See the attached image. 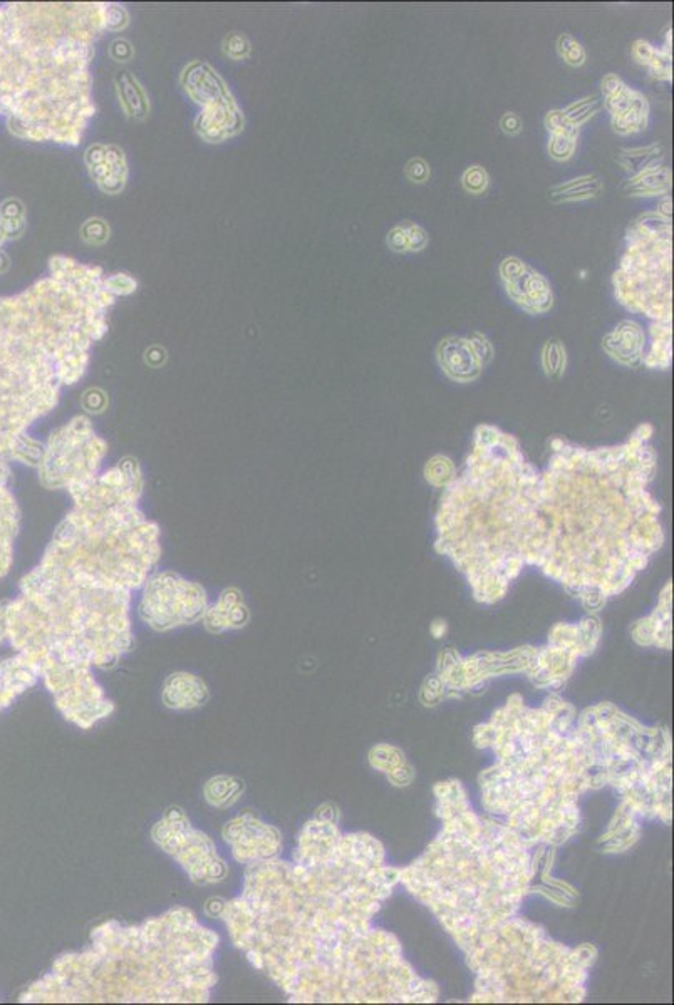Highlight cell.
I'll use <instances>...</instances> for the list:
<instances>
[{"mask_svg": "<svg viewBox=\"0 0 674 1005\" xmlns=\"http://www.w3.org/2000/svg\"><path fill=\"white\" fill-rule=\"evenodd\" d=\"M613 275L617 302L654 322L673 317V225L656 212L639 214Z\"/></svg>", "mask_w": 674, "mask_h": 1005, "instance_id": "obj_1", "label": "cell"}, {"mask_svg": "<svg viewBox=\"0 0 674 1005\" xmlns=\"http://www.w3.org/2000/svg\"><path fill=\"white\" fill-rule=\"evenodd\" d=\"M105 455L106 444L90 419L79 416L51 434L41 456V478L47 487L73 491L98 476Z\"/></svg>", "mask_w": 674, "mask_h": 1005, "instance_id": "obj_2", "label": "cell"}, {"mask_svg": "<svg viewBox=\"0 0 674 1005\" xmlns=\"http://www.w3.org/2000/svg\"><path fill=\"white\" fill-rule=\"evenodd\" d=\"M180 82L188 97L201 107L195 120V131L207 143H223L244 131V113L229 86L210 64L190 62Z\"/></svg>", "mask_w": 674, "mask_h": 1005, "instance_id": "obj_3", "label": "cell"}, {"mask_svg": "<svg viewBox=\"0 0 674 1005\" xmlns=\"http://www.w3.org/2000/svg\"><path fill=\"white\" fill-rule=\"evenodd\" d=\"M143 587L139 615L156 630L195 624L208 609L205 590L176 573H158L146 580Z\"/></svg>", "mask_w": 674, "mask_h": 1005, "instance_id": "obj_4", "label": "cell"}, {"mask_svg": "<svg viewBox=\"0 0 674 1005\" xmlns=\"http://www.w3.org/2000/svg\"><path fill=\"white\" fill-rule=\"evenodd\" d=\"M498 272L506 295L513 304L519 305L532 316H540L552 310L553 292L551 284L536 269L521 261L519 257H506L500 263Z\"/></svg>", "mask_w": 674, "mask_h": 1005, "instance_id": "obj_5", "label": "cell"}, {"mask_svg": "<svg viewBox=\"0 0 674 1005\" xmlns=\"http://www.w3.org/2000/svg\"><path fill=\"white\" fill-rule=\"evenodd\" d=\"M84 163L96 186L106 195H120L128 183V161L116 144L94 143L84 152Z\"/></svg>", "mask_w": 674, "mask_h": 1005, "instance_id": "obj_6", "label": "cell"}, {"mask_svg": "<svg viewBox=\"0 0 674 1005\" xmlns=\"http://www.w3.org/2000/svg\"><path fill=\"white\" fill-rule=\"evenodd\" d=\"M225 839L233 843L237 860H259L277 853L278 835L276 830L250 816L237 818L225 826Z\"/></svg>", "mask_w": 674, "mask_h": 1005, "instance_id": "obj_7", "label": "cell"}, {"mask_svg": "<svg viewBox=\"0 0 674 1005\" xmlns=\"http://www.w3.org/2000/svg\"><path fill=\"white\" fill-rule=\"evenodd\" d=\"M436 359L444 374L461 384L475 381L483 370L466 337L451 335L443 339L436 349Z\"/></svg>", "mask_w": 674, "mask_h": 1005, "instance_id": "obj_8", "label": "cell"}, {"mask_svg": "<svg viewBox=\"0 0 674 1005\" xmlns=\"http://www.w3.org/2000/svg\"><path fill=\"white\" fill-rule=\"evenodd\" d=\"M646 335L641 325L634 320H623L613 332L602 339V347L614 361L624 366H638L643 362Z\"/></svg>", "mask_w": 674, "mask_h": 1005, "instance_id": "obj_9", "label": "cell"}, {"mask_svg": "<svg viewBox=\"0 0 674 1005\" xmlns=\"http://www.w3.org/2000/svg\"><path fill=\"white\" fill-rule=\"evenodd\" d=\"M208 697V689L205 682L192 674H173L165 682L163 701L171 709H193L199 707Z\"/></svg>", "mask_w": 674, "mask_h": 1005, "instance_id": "obj_10", "label": "cell"}, {"mask_svg": "<svg viewBox=\"0 0 674 1005\" xmlns=\"http://www.w3.org/2000/svg\"><path fill=\"white\" fill-rule=\"evenodd\" d=\"M248 612L242 595L237 590H227L212 609H207L205 622L212 632H223L246 625Z\"/></svg>", "mask_w": 674, "mask_h": 1005, "instance_id": "obj_11", "label": "cell"}, {"mask_svg": "<svg viewBox=\"0 0 674 1005\" xmlns=\"http://www.w3.org/2000/svg\"><path fill=\"white\" fill-rule=\"evenodd\" d=\"M116 91L124 114L133 121H145L150 114V99L138 79L129 71H121L116 76Z\"/></svg>", "mask_w": 674, "mask_h": 1005, "instance_id": "obj_12", "label": "cell"}, {"mask_svg": "<svg viewBox=\"0 0 674 1005\" xmlns=\"http://www.w3.org/2000/svg\"><path fill=\"white\" fill-rule=\"evenodd\" d=\"M671 169L662 165L638 176H631L624 190L629 197H666L671 191Z\"/></svg>", "mask_w": 674, "mask_h": 1005, "instance_id": "obj_13", "label": "cell"}, {"mask_svg": "<svg viewBox=\"0 0 674 1005\" xmlns=\"http://www.w3.org/2000/svg\"><path fill=\"white\" fill-rule=\"evenodd\" d=\"M651 349L644 354L643 364L649 369H668L673 359V327L671 322L651 323Z\"/></svg>", "mask_w": 674, "mask_h": 1005, "instance_id": "obj_14", "label": "cell"}, {"mask_svg": "<svg viewBox=\"0 0 674 1005\" xmlns=\"http://www.w3.org/2000/svg\"><path fill=\"white\" fill-rule=\"evenodd\" d=\"M664 158L666 150L661 143H654L646 148H626L615 156L617 163L631 173V176H638L646 171L662 167Z\"/></svg>", "mask_w": 674, "mask_h": 1005, "instance_id": "obj_15", "label": "cell"}, {"mask_svg": "<svg viewBox=\"0 0 674 1005\" xmlns=\"http://www.w3.org/2000/svg\"><path fill=\"white\" fill-rule=\"evenodd\" d=\"M602 182L596 175H584L579 178L568 180L566 183L551 188L549 199L553 203H574L584 199H596L602 193Z\"/></svg>", "mask_w": 674, "mask_h": 1005, "instance_id": "obj_16", "label": "cell"}, {"mask_svg": "<svg viewBox=\"0 0 674 1005\" xmlns=\"http://www.w3.org/2000/svg\"><path fill=\"white\" fill-rule=\"evenodd\" d=\"M244 792V781L231 776H216L205 786V798L215 807L235 805Z\"/></svg>", "mask_w": 674, "mask_h": 1005, "instance_id": "obj_17", "label": "cell"}, {"mask_svg": "<svg viewBox=\"0 0 674 1005\" xmlns=\"http://www.w3.org/2000/svg\"><path fill=\"white\" fill-rule=\"evenodd\" d=\"M673 29L666 31V43L664 46L656 47L653 56L646 64L647 73L653 79L658 81H673Z\"/></svg>", "mask_w": 674, "mask_h": 1005, "instance_id": "obj_18", "label": "cell"}, {"mask_svg": "<svg viewBox=\"0 0 674 1005\" xmlns=\"http://www.w3.org/2000/svg\"><path fill=\"white\" fill-rule=\"evenodd\" d=\"M604 107L602 101L599 99L598 96H587L583 97L572 105H568L564 111L568 121L574 126V128H581L589 120H592L596 114L600 113V109Z\"/></svg>", "mask_w": 674, "mask_h": 1005, "instance_id": "obj_19", "label": "cell"}, {"mask_svg": "<svg viewBox=\"0 0 674 1005\" xmlns=\"http://www.w3.org/2000/svg\"><path fill=\"white\" fill-rule=\"evenodd\" d=\"M568 366V352L562 342L549 340L542 349V367L549 378H560Z\"/></svg>", "mask_w": 674, "mask_h": 1005, "instance_id": "obj_20", "label": "cell"}, {"mask_svg": "<svg viewBox=\"0 0 674 1005\" xmlns=\"http://www.w3.org/2000/svg\"><path fill=\"white\" fill-rule=\"evenodd\" d=\"M425 476L433 487H446L457 478V470H455V464L451 463V459H448L446 456H436L433 457L427 464Z\"/></svg>", "mask_w": 674, "mask_h": 1005, "instance_id": "obj_21", "label": "cell"}, {"mask_svg": "<svg viewBox=\"0 0 674 1005\" xmlns=\"http://www.w3.org/2000/svg\"><path fill=\"white\" fill-rule=\"evenodd\" d=\"M557 52L560 59L570 67H581L587 61V52L583 44L570 34H560L557 39Z\"/></svg>", "mask_w": 674, "mask_h": 1005, "instance_id": "obj_22", "label": "cell"}, {"mask_svg": "<svg viewBox=\"0 0 674 1005\" xmlns=\"http://www.w3.org/2000/svg\"><path fill=\"white\" fill-rule=\"evenodd\" d=\"M461 186L470 195H483L490 186V175L482 165H472L463 171Z\"/></svg>", "mask_w": 674, "mask_h": 1005, "instance_id": "obj_23", "label": "cell"}, {"mask_svg": "<svg viewBox=\"0 0 674 1005\" xmlns=\"http://www.w3.org/2000/svg\"><path fill=\"white\" fill-rule=\"evenodd\" d=\"M81 240L86 242L88 245H105L109 237H111V229L107 225L106 220L101 216H92L88 218L79 230Z\"/></svg>", "mask_w": 674, "mask_h": 1005, "instance_id": "obj_24", "label": "cell"}, {"mask_svg": "<svg viewBox=\"0 0 674 1005\" xmlns=\"http://www.w3.org/2000/svg\"><path fill=\"white\" fill-rule=\"evenodd\" d=\"M222 49H223V54L233 61H244L252 52V44L244 34L231 32L223 39Z\"/></svg>", "mask_w": 674, "mask_h": 1005, "instance_id": "obj_25", "label": "cell"}, {"mask_svg": "<svg viewBox=\"0 0 674 1005\" xmlns=\"http://www.w3.org/2000/svg\"><path fill=\"white\" fill-rule=\"evenodd\" d=\"M577 139L579 137L551 135V137H549V154H551L552 160H555L559 163L568 161L576 152Z\"/></svg>", "mask_w": 674, "mask_h": 1005, "instance_id": "obj_26", "label": "cell"}, {"mask_svg": "<svg viewBox=\"0 0 674 1005\" xmlns=\"http://www.w3.org/2000/svg\"><path fill=\"white\" fill-rule=\"evenodd\" d=\"M103 287L113 297L120 295H131L138 289V282L128 274H111L103 278Z\"/></svg>", "mask_w": 674, "mask_h": 1005, "instance_id": "obj_27", "label": "cell"}, {"mask_svg": "<svg viewBox=\"0 0 674 1005\" xmlns=\"http://www.w3.org/2000/svg\"><path fill=\"white\" fill-rule=\"evenodd\" d=\"M545 128L549 135H560V136L579 137V129L574 128L568 121L562 109H552L545 116Z\"/></svg>", "mask_w": 674, "mask_h": 1005, "instance_id": "obj_28", "label": "cell"}, {"mask_svg": "<svg viewBox=\"0 0 674 1005\" xmlns=\"http://www.w3.org/2000/svg\"><path fill=\"white\" fill-rule=\"evenodd\" d=\"M403 227L406 231V240H408V252L411 253H418L423 252L429 244V235L427 230L423 229L421 225L414 223V222H403Z\"/></svg>", "mask_w": 674, "mask_h": 1005, "instance_id": "obj_29", "label": "cell"}, {"mask_svg": "<svg viewBox=\"0 0 674 1005\" xmlns=\"http://www.w3.org/2000/svg\"><path fill=\"white\" fill-rule=\"evenodd\" d=\"M404 175L411 183L423 184L429 182L431 178V168H429L428 161L416 156L411 158L406 167H404Z\"/></svg>", "mask_w": 674, "mask_h": 1005, "instance_id": "obj_30", "label": "cell"}, {"mask_svg": "<svg viewBox=\"0 0 674 1005\" xmlns=\"http://www.w3.org/2000/svg\"><path fill=\"white\" fill-rule=\"evenodd\" d=\"M129 14L121 5H106L105 7V27L107 31L120 32L128 27Z\"/></svg>", "mask_w": 674, "mask_h": 1005, "instance_id": "obj_31", "label": "cell"}, {"mask_svg": "<svg viewBox=\"0 0 674 1005\" xmlns=\"http://www.w3.org/2000/svg\"><path fill=\"white\" fill-rule=\"evenodd\" d=\"M466 339L470 340L472 349L475 352L478 361L482 362V366L485 367L489 362H491L495 351H493V346H491V342L489 340L487 335L474 332V334H470V337H466Z\"/></svg>", "mask_w": 674, "mask_h": 1005, "instance_id": "obj_32", "label": "cell"}, {"mask_svg": "<svg viewBox=\"0 0 674 1005\" xmlns=\"http://www.w3.org/2000/svg\"><path fill=\"white\" fill-rule=\"evenodd\" d=\"M109 58H111L113 61L120 62V64H121V62H129L135 58V47L131 46L129 41L121 39V37H120V39H114V41L111 43V46H109Z\"/></svg>", "mask_w": 674, "mask_h": 1005, "instance_id": "obj_33", "label": "cell"}, {"mask_svg": "<svg viewBox=\"0 0 674 1005\" xmlns=\"http://www.w3.org/2000/svg\"><path fill=\"white\" fill-rule=\"evenodd\" d=\"M386 245L395 253H408V240H406V231H404L403 223L389 230V233L386 237Z\"/></svg>", "mask_w": 674, "mask_h": 1005, "instance_id": "obj_34", "label": "cell"}, {"mask_svg": "<svg viewBox=\"0 0 674 1005\" xmlns=\"http://www.w3.org/2000/svg\"><path fill=\"white\" fill-rule=\"evenodd\" d=\"M523 122H521V116L508 111L502 118H500V129L506 133V136H517L521 135Z\"/></svg>", "mask_w": 674, "mask_h": 1005, "instance_id": "obj_35", "label": "cell"}, {"mask_svg": "<svg viewBox=\"0 0 674 1005\" xmlns=\"http://www.w3.org/2000/svg\"><path fill=\"white\" fill-rule=\"evenodd\" d=\"M656 214L664 216V218H668V220H671V216H673V201H671L670 195H666V197L661 199L658 206H656Z\"/></svg>", "mask_w": 674, "mask_h": 1005, "instance_id": "obj_36", "label": "cell"}]
</instances>
